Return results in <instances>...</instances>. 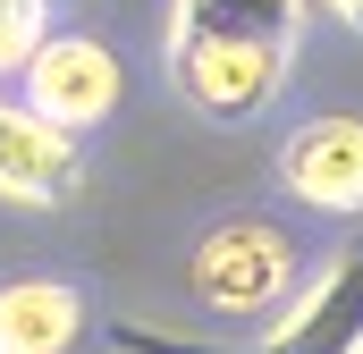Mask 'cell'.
I'll use <instances>...</instances> for the list:
<instances>
[{
	"mask_svg": "<svg viewBox=\"0 0 363 354\" xmlns=\"http://www.w3.org/2000/svg\"><path fill=\"white\" fill-rule=\"evenodd\" d=\"M279 185H287L304 211H330V219L363 211V118H347V110L304 118V127L279 144Z\"/></svg>",
	"mask_w": 363,
	"mask_h": 354,
	"instance_id": "5b68a950",
	"label": "cell"
},
{
	"mask_svg": "<svg viewBox=\"0 0 363 354\" xmlns=\"http://www.w3.org/2000/svg\"><path fill=\"white\" fill-rule=\"evenodd\" d=\"M287 59H296V51L169 34V85H178V101H194V110H203V118H220V127L262 118V110L279 101V85H287Z\"/></svg>",
	"mask_w": 363,
	"mask_h": 354,
	"instance_id": "7a4b0ae2",
	"label": "cell"
},
{
	"mask_svg": "<svg viewBox=\"0 0 363 354\" xmlns=\"http://www.w3.org/2000/svg\"><path fill=\"white\" fill-rule=\"evenodd\" d=\"M304 8H313V0H178V8H169V34H194V42H262V51H296Z\"/></svg>",
	"mask_w": 363,
	"mask_h": 354,
	"instance_id": "ba28073f",
	"label": "cell"
},
{
	"mask_svg": "<svg viewBox=\"0 0 363 354\" xmlns=\"http://www.w3.org/2000/svg\"><path fill=\"white\" fill-rule=\"evenodd\" d=\"M85 338V295L68 278H9L0 287V354H68Z\"/></svg>",
	"mask_w": 363,
	"mask_h": 354,
	"instance_id": "52a82bcc",
	"label": "cell"
},
{
	"mask_svg": "<svg viewBox=\"0 0 363 354\" xmlns=\"http://www.w3.org/2000/svg\"><path fill=\"white\" fill-rule=\"evenodd\" d=\"M194 295L211 304V312H279V304H296L304 295V278H296V245L279 236L271 219H228V228H211L203 245H194Z\"/></svg>",
	"mask_w": 363,
	"mask_h": 354,
	"instance_id": "6da1fadb",
	"label": "cell"
},
{
	"mask_svg": "<svg viewBox=\"0 0 363 354\" xmlns=\"http://www.w3.org/2000/svg\"><path fill=\"white\" fill-rule=\"evenodd\" d=\"M43 42V0H0V76H26Z\"/></svg>",
	"mask_w": 363,
	"mask_h": 354,
	"instance_id": "9c48e42d",
	"label": "cell"
},
{
	"mask_svg": "<svg viewBox=\"0 0 363 354\" xmlns=\"http://www.w3.org/2000/svg\"><path fill=\"white\" fill-rule=\"evenodd\" d=\"M77 185H85L77 135L51 127V118H34L26 101H0V194L26 202V211H60Z\"/></svg>",
	"mask_w": 363,
	"mask_h": 354,
	"instance_id": "8992f818",
	"label": "cell"
},
{
	"mask_svg": "<svg viewBox=\"0 0 363 354\" xmlns=\"http://www.w3.org/2000/svg\"><path fill=\"white\" fill-rule=\"evenodd\" d=\"M26 110L51 118V127H68V135L101 127L118 110V51L93 42V34H51L34 51V68H26Z\"/></svg>",
	"mask_w": 363,
	"mask_h": 354,
	"instance_id": "3957f363",
	"label": "cell"
},
{
	"mask_svg": "<svg viewBox=\"0 0 363 354\" xmlns=\"http://www.w3.org/2000/svg\"><path fill=\"white\" fill-rule=\"evenodd\" d=\"M245 354H363V236L347 253H330L321 278H304V295L279 312V329Z\"/></svg>",
	"mask_w": 363,
	"mask_h": 354,
	"instance_id": "277c9868",
	"label": "cell"
},
{
	"mask_svg": "<svg viewBox=\"0 0 363 354\" xmlns=\"http://www.w3.org/2000/svg\"><path fill=\"white\" fill-rule=\"evenodd\" d=\"M313 8H330V17H338L347 34H363V0H313Z\"/></svg>",
	"mask_w": 363,
	"mask_h": 354,
	"instance_id": "30bf717a",
	"label": "cell"
}]
</instances>
